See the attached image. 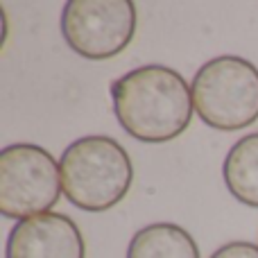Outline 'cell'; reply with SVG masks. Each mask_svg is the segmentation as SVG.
<instances>
[{
  "label": "cell",
  "instance_id": "1",
  "mask_svg": "<svg viewBox=\"0 0 258 258\" xmlns=\"http://www.w3.org/2000/svg\"><path fill=\"white\" fill-rule=\"evenodd\" d=\"M116 120L141 143H168L181 136L192 120V91L181 73L147 63L111 84Z\"/></svg>",
  "mask_w": 258,
  "mask_h": 258
},
{
  "label": "cell",
  "instance_id": "2",
  "mask_svg": "<svg viewBox=\"0 0 258 258\" xmlns=\"http://www.w3.org/2000/svg\"><path fill=\"white\" fill-rule=\"evenodd\" d=\"M66 200L86 213H104L127 197L134 165L127 150L111 136H82L59 159Z\"/></svg>",
  "mask_w": 258,
  "mask_h": 258
},
{
  "label": "cell",
  "instance_id": "3",
  "mask_svg": "<svg viewBox=\"0 0 258 258\" xmlns=\"http://www.w3.org/2000/svg\"><path fill=\"white\" fill-rule=\"evenodd\" d=\"M192 107L204 125L238 132L258 120V68L236 54L209 59L190 82Z\"/></svg>",
  "mask_w": 258,
  "mask_h": 258
},
{
  "label": "cell",
  "instance_id": "4",
  "mask_svg": "<svg viewBox=\"0 0 258 258\" xmlns=\"http://www.w3.org/2000/svg\"><path fill=\"white\" fill-rule=\"evenodd\" d=\"M61 170L48 150L34 143H14L0 152V213L27 220L50 213L59 202Z\"/></svg>",
  "mask_w": 258,
  "mask_h": 258
},
{
  "label": "cell",
  "instance_id": "5",
  "mask_svg": "<svg viewBox=\"0 0 258 258\" xmlns=\"http://www.w3.org/2000/svg\"><path fill=\"white\" fill-rule=\"evenodd\" d=\"M61 34L80 57L111 59L136 34V5L132 0H68L61 12Z\"/></svg>",
  "mask_w": 258,
  "mask_h": 258
},
{
  "label": "cell",
  "instance_id": "6",
  "mask_svg": "<svg viewBox=\"0 0 258 258\" xmlns=\"http://www.w3.org/2000/svg\"><path fill=\"white\" fill-rule=\"evenodd\" d=\"M5 258H86L80 227L63 213H43L16 222Z\"/></svg>",
  "mask_w": 258,
  "mask_h": 258
},
{
  "label": "cell",
  "instance_id": "7",
  "mask_svg": "<svg viewBox=\"0 0 258 258\" xmlns=\"http://www.w3.org/2000/svg\"><path fill=\"white\" fill-rule=\"evenodd\" d=\"M125 258H202L195 238L172 222H154L132 236Z\"/></svg>",
  "mask_w": 258,
  "mask_h": 258
},
{
  "label": "cell",
  "instance_id": "8",
  "mask_svg": "<svg viewBox=\"0 0 258 258\" xmlns=\"http://www.w3.org/2000/svg\"><path fill=\"white\" fill-rule=\"evenodd\" d=\"M227 190L240 204L258 209V132L238 138L222 163Z\"/></svg>",
  "mask_w": 258,
  "mask_h": 258
},
{
  "label": "cell",
  "instance_id": "9",
  "mask_svg": "<svg viewBox=\"0 0 258 258\" xmlns=\"http://www.w3.org/2000/svg\"><path fill=\"white\" fill-rule=\"evenodd\" d=\"M211 258H258V245L247 240H233L218 247Z\"/></svg>",
  "mask_w": 258,
  "mask_h": 258
}]
</instances>
